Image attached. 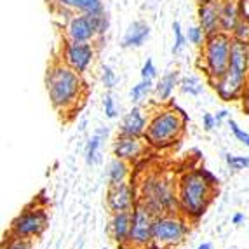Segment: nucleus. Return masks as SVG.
I'll use <instances>...</instances> for the list:
<instances>
[{
    "mask_svg": "<svg viewBox=\"0 0 249 249\" xmlns=\"http://www.w3.org/2000/svg\"><path fill=\"white\" fill-rule=\"evenodd\" d=\"M218 183L220 179L204 167H197L181 175L178 179L179 213L188 220H200L214 197Z\"/></svg>",
    "mask_w": 249,
    "mask_h": 249,
    "instance_id": "1",
    "label": "nucleus"
},
{
    "mask_svg": "<svg viewBox=\"0 0 249 249\" xmlns=\"http://www.w3.org/2000/svg\"><path fill=\"white\" fill-rule=\"evenodd\" d=\"M46 88L53 107L61 115L75 112L86 96V82L79 71L71 70L65 63H54L47 70Z\"/></svg>",
    "mask_w": 249,
    "mask_h": 249,
    "instance_id": "2",
    "label": "nucleus"
},
{
    "mask_svg": "<svg viewBox=\"0 0 249 249\" xmlns=\"http://www.w3.org/2000/svg\"><path fill=\"white\" fill-rule=\"evenodd\" d=\"M249 82V49L248 44L233 38L232 51H230V63L227 73L220 80L213 84L216 94L223 101L241 100L242 92Z\"/></svg>",
    "mask_w": 249,
    "mask_h": 249,
    "instance_id": "3",
    "label": "nucleus"
},
{
    "mask_svg": "<svg viewBox=\"0 0 249 249\" xmlns=\"http://www.w3.org/2000/svg\"><path fill=\"white\" fill-rule=\"evenodd\" d=\"M140 202L148 208L154 216L179 213L178 185L164 175H148L142 181L140 188Z\"/></svg>",
    "mask_w": 249,
    "mask_h": 249,
    "instance_id": "4",
    "label": "nucleus"
},
{
    "mask_svg": "<svg viewBox=\"0 0 249 249\" xmlns=\"http://www.w3.org/2000/svg\"><path fill=\"white\" fill-rule=\"evenodd\" d=\"M185 133V117L176 108H162L152 115L145 133L146 145L166 150L179 142Z\"/></svg>",
    "mask_w": 249,
    "mask_h": 249,
    "instance_id": "5",
    "label": "nucleus"
},
{
    "mask_svg": "<svg viewBox=\"0 0 249 249\" xmlns=\"http://www.w3.org/2000/svg\"><path fill=\"white\" fill-rule=\"evenodd\" d=\"M233 37L225 32L208 35V40L202 46L199 67L202 68L204 75L208 77L211 84L220 80L229 68L230 63V51H232Z\"/></svg>",
    "mask_w": 249,
    "mask_h": 249,
    "instance_id": "6",
    "label": "nucleus"
},
{
    "mask_svg": "<svg viewBox=\"0 0 249 249\" xmlns=\"http://www.w3.org/2000/svg\"><path fill=\"white\" fill-rule=\"evenodd\" d=\"M188 233V218L181 213L159 214L154 220V244L162 249L179 246Z\"/></svg>",
    "mask_w": 249,
    "mask_h": 249,
    "instance_id": "7",
    "label": "nucleus"
},
{
    "mask_svg": "<svg viewBox=\"0 0 249 249\" xmlns=\"http://www.w3.org/2000/svg\"><path fill=\"white\" fill-rule=\"evenodd\" d=\"M108 19L103 14H79L71 16L67 23V38L71 42H94L107 32Z\"/></svg>",
    "mask_w": 249,
    "mask_h": 249,
    "instance_id": "8",
    "label": "nucleus"
},
{
    "mask_svg": "<svg viewBox=\"0 0 249 249\" xmlns=\"http://www.w3.org/2000/svg\"><path fill=\"white\" fill-rule=\"evenodd\" d=\"M47 223H49V218H47L46 208L32 206V208H26L21 214L14 218L13 223H11V229H9V233L34 241V239L44 233V230L47 229Z\"/></svg>",
    "mask_w": 249,
    "mask_h": 249,
    "instance_id": "9",
    "label": "nucleus"
},
{
    "mask_svg": "<svg viewBox=\"0 0 249 249\" xmlns=\"http://www.w3.org/2000/svg\"><path fill=\"white\" fill-rule=\"evenodd\" d=\"M154 220L155 216L148 211V208L138 200L136 208L133 209V227H131V237H129V248H150V244L154 242Z\"/></svg>",
    "mask_w": 249,
    "mask_h": 249,
    "instance_id": "10",
    "label": "nucleus"
},
{
    "mask_svg": "<svg viewBox=\"0 0 249 249\" xmlns=\"http://www.w3.org/2000/svg\"><path fill=\"white\" fill-rule=\"evenodd\" d=\"M94 47L91 42H71L68 40L63 47V63L68 65L71 70L84 75L91 68L94 61Z\"/></svg>",
    "mask_w": 249,
    "mask_h": 249,
    "instance_id": "11",
    "label": "nucleus"
},
{
    "mask_svg": "<svg viewBox=\"0 0 249 249\" xmlns=\"http://www.w3.org/2000/svg\"><path fill=\"white\" fill-rule=\"evenodd\" d=\"M136 192L129 181L119 183V185H108L107 190V206L110 213H124L133 211L138 204Z\"/></svg>",
    "mask_w": 249,
    "mask_h": 249,
    "instance_id": "12",
    "label": "nucleus"
},
{
    "mask_svg": "<svg viewBox=\"0 0 249 249\" xmlns=\"http://www.w3.org/2000/svg\"><path fill=\"white\" fill-rule=\"evenodd\" d=\"M145 142L140 136H129V134L119 133L113 142V155L122 160L134 162L145 154Z\"/></svg>",
    "mask_w": 249,
    "mask_h": 249,
    "instance_id": "13",
    "label": "nucleus"
},
{
    "mask_svg": "<svg viewBox=\"0 0 249 249\" xmlns=\"http://www.w3.org/2000/svg\"><path fill=\"white\" fill-rule=\"evenodd\" d=\"M131 227H133V211L124 213H113L108 232L112 241L115 242L117 248L127 249L129 248V237H131Z\"/></svg>",
    "mask_w": 249,
    "mask_h": 249,
    "instance_id": "14",
    "label": "nucleus"
},
{
    "mask_svg": "<svg viewBox=\"0 0 249 249\" xmlns=\"http://www.w3.org/2000/svg\"><path fill=\"white\" fill-rule=\"evenodd\" d=\"M220 13L221 0H209L206 4H199V26L208 35L221 32Z\"/></svg>",
    "mask_w": 249,
    "mask_h": 249,
    "instance_id": "15",
    "label": "nucleus"
},
{
    "mask_svg": "<svg viewBox=\"0 0 249 249\" xmlns=\"http://www.w3.org/2000/svg\"><path fill=\"white\" fill-rule=\"evenodd\" d=\"M146 127H148V119H146V115L143 113L142 108L138 107V105H134V107L124 115V119H122L119 133L143 138L146 133Z\"/></svg>",
    "mask_w": 249,
    "mask_h": 249,
    "instance_id": "16",
    "label": "nucleus"
},
{
    "mask_svg": "<svg viewBox=\"0 0 249 249\" xmlns=\"http://www.w3.org/2000/svg\"><path fill=\"white\" fill-rule=\"evenodd\" d=\"M241 19H242L241 0H221V13H220L221 32L232 35L237 23Z\"/></svg>",
    "mask_w": 249,
    "mask_h": 249,
    "instance_id": "17",
    "label": "nucleus"
},
{
    "mask_svg": "<svg viewBox=\"0 0 249 249\" xmlns=\"http://www.w3.org/2000/svg\"><path fill=\"white\" fill-rule=\"evenodd\" d=\"M150 37V26L145 21H134L127 26L124 37H122V47L125 49H138L142 47Z\"/></svg>",
    "mask_w": 249,
    "mask_h": 249,
    "instance_id": "18",
    "label": "nucleus"
},
{
    "mask_svg": "<svg viewBox=\"0 0 249 249\" xmlns=\"http://www.w3.org/2000/svg\"><path fill=\"white\" fill-rule=\"evenodd\" d=\"M59 7L70 13H79V14H103V2L101 0H56Z\"/></svg>",
    "mask_w": 249,
    "mask_h": 249,
    "instance_id": "19",
    "label": "nucleus"
},
{
    "mask_svg": "<svg viewBox=\"0 0 249 249\" xmlns=\"http://www.w3.org/2000/svg\"><path fill=\"white\" fill-rule=\"evenodd\" d=\"M179 71L178 70H169L162 75L159 82L155 84V96L160 103L167 101L171 98V94L175 92L176 86H179Z\"/></svg>",
    "mask_w": 249,
    "mask_h": 249,
    "instance_id": "20",
    "label": "nucleus"
},
{
    "mask_svg": "<svg viewBox=\"0 0 249 249\" xmlns=\"http://www.w3.org/2000/svg\"><path fill=\"white\" fill-rule=\"evenodd\" d=\"M107 134H108V129L100 127L88 140V145H86V162H88V166H94V164H98V162L101 160L100 152H101V146H103Z\"/></svg>",
    "mask_w": 249,
    "mask_h": 249,
    "instance_id": "21",
    "label": "nucleus"
},
{
    "mask_svg": "<svg viewBox=\"0 0 249 249\" xmlns=\"http://www.w3.org/2000/svg\"><path fill=\"white\" fill-rule=\"evenodd\" d=\"M129 176V164L127 160L113 157L108 164V185H119L127 181Z\"/></svg>",
    "mask_w": 249,
    "mask_h": 249,
    "instance_id": "22",
    "label": "nucleus"
},
{
    "mask_svg": "<svg viewBox=\"0 0 249 249\" xmlns=\"http://www.w3.org/2000/svg\"><path fill=\"white\" fill-rule=\"evenodd\" d=\"M152 91H155V84L154 80H146L142 79L136 86H133L131 89V103L133 105H140L152 94Z\"/></svg>",
    "mask_w": 249,
    "mask_h": 249,
    "instance_id": "23",
    "label": "nucleus"
},
{
    "mask_svg": "<svg viewBox=\"0 0 249 249\" xmlns=\"http://www.w3.org/2000/svg\"><path fill=\"white\" fill-rule=\"evenodd\" d=\"M202 82H200L199 77L196 75H187V77H183L179 80V91L183 94H188V96H200L202 94Z\"/></svg>",
    "mask_w": 249,
    "mask_h": 249,
    "instance_id": "24",
    "label": "nucleus"
},
{
    "mask_svg": "<svg viewBox=\"0 0 249 249\" xmlns=\"http://www.w3.org/2000/svg\"><path fill=\"white\" fill-rule=\"evenodd\" d=\"M173 34H175V42H173V49H171V53L175 54H179L183 49H185V46H187V35L183 34V30H181V25H179L178 21H175L173 23Z\"/></svg>",
    "mask_w": 249,
    "mask_h": 249,
    "instance_id": "25",
    "label": "nucleus"
},
{
    "mask_svg": "<svg viewBox=\"0 0 249 249\" xmlns=\"http://www.w3.org/2000/svg\"><path fill=\"white\" fill-rule=\"evenodd\" d=\"M225 160H227V164H229L230 169H233V171L249 169V157H248V155H232V154H227V155H225Z\"/></svg>",
    "mask_w": 249,
    "mask_h": 249,
    "instance_id": "26",
    "label": "nucleus"
},
{
    "mask_svg": "<svg viewBox=\"0 0 249 249\" xmlns=\"http://www.w3.org/2000/svg\"><path fill=\"white\" fill-rule=\"evenodd\" d=\"M2 249H32V241L9 233V239L5 237L4 244H2Z\"/></svg>",
    "mask_w": 249,
    "mask_h": 249,
    "instance_id": "27",
    "label": "nucleus"
},
{
    "mask_svg": "<svg viewBox=\"0 0 249 249\" xmlns=\"http://www.w3.org/2000/svg\"><path fill=\"white\" fill-rule=\"evenodd\" d=\"M187 38L190 44H194L196 47H200L206 44V40H208V34H206L200 26H190L187 32Z\"/></svg>",
    "mask_w": 249,
    "mask_h": 249,
    "instance_id": "28",
    "label": "nucleus"
},
{
    "mask_svg": "<svg viewBox=\"0 0 249 249\" xmlns=\"http://www.w3.org/2000/svg\"><path fill=\"white\" fill-rule=\"evenodd\" d=\"M229 127H230V131H232L233 138H235L237 142H241L242 145L249 148V133H246L244 129L237 124L235 121H232V119H229Z\"/></svg>",
    "mask_w": 249,
    "mask_h": 249,
    "instance_id": "29",
    "label": "nucleus"
},
{
    "mask_svg": "<svg viewBox=\"0 0 249 249\" xmlns=\"http://www.w3.org/2000/svg\"><path fill=\"white\" fill-rule=\"evenodd\" d=\"M101 80H103L105 88H107L108 91H112V89L117 86V82H119V77H117V73L113 71L112 67L105 65V67H103V73H101Z\"/></svg>",
    "mask_w": 249,
    "mask_h": 249,
    "instance_id": "30",
    "label": "nucleus"
},
{
    "mask_svg": "<svg viewBox=\"0 0 249 249\" xmlns=\"http://www.w3.org/2000/svg\"><path fill=\"white\" fill-rule=\"evenodd\" d=\"M232 37L237 38V40H242V42H246V44H249V21L248 19L242 18V19L237 23Z\"/></svg>",
    "mask_w": 249,
    "mask_h": 249,
    "instance_id": "31",
    "label": "nucleus"
},
{
    "mask_svg": "<svg viewBox=\"0 0 249 249\" xmlns=\"http://www.w3.org/2000/svg\"><path fill=\"white\" fill-rule=\"evenodd\" d=\"M103 110H105V117H107V119H115V117L119 115V107H117L115 100H113V96L110 94V92L105 96Z\"/></svg>",
    "mask_w": 249,
    "mask_h": 249,
    "instance_id": "32",
    "label": "nucleus"
},
{
    "mask_svg": "<svg viewBox=\"0 0 249 249\" xmlns=\"http://www.w3.org/2000/svg\"><path fill=\"white\" fill-rule=\"evenodd\" d=\"M140 75H142V79H146V80H155V77H157V68H155L154 61L152 59H146L145 63H143L142 67V71H140Z\"/></svg>",
    "mask_w": 249,
    "mask_h": 249,
    "instance_id": "33",
    "label": "nucleus"
},
{
    "mask_svg": "<svg viewBox=\"0 0 249 249\" xmlns=\"http://www.w3.org/2000/svg\"><path fill=\"white\" fill-rule=\"evenodd\" d=\"M202 127L206 133H211L213 129L218 127V124H216V117L213 115V113H208V112H204L202 115Z\"/></svg>",
    "mask_w": 249,
    "mask_h": 249,
    "instance_id": "34",
    "label": "nucleus"
},
{
    "mask_svg": "<svg viewBox=\"0 0 249 249\" xmlns=\"http://www.w3.org/2000/svg\"><path fill=\"white\" fill-rule=\"evenodd\" d=\"M241 105H242V112H244L246 115H249V82L241 96Z\"/></svg>",
    "mask_w": 249,
    "mask_h": 249,
    "instance_id": "35",
    "label": "nucleus"
},
{
    "mask_svg": "<svg viewBox=\"0 0 249 249\" xmlns=\"http://www.w3.org/2000/svg\"><path fill=\"white\" fill-rule=\"evenodd\" d=\"M241 14L244 19L249 21V0H241Z\"/></svg>",
    "mask_w": 249,
    "mask_h": 249,
    "instance_id": "36",
    "label": "nucleus"
},
{
    "mask_svg": "<svg viewBox=\"0 0 249 249\" xmlns=\"http://www.w3.org/2000/svg\"><path fill=\"white\" fill-rule=\"evenodd\" d=\"M214 117H216V124L220 125L221 122L225 121V119H229V110H220V112L216 113Z\"/></svg>",
    "mask_w": 249,
    "mask_h": 249,
    "instance_id": "37",
    "label": "nucleus"
},
{
    "mask_svg": "<svg viewBox=\"0 0 249 249\" xmlns=\"http://www.w3.org/2000/svg\"><path fill=\"white\" fill-rule=\"evenodd\" d=\"M244 221H246L244 213H235V214L232 216V223H233V225H242Z\"/></svg>",
    "mask_w": 249,
    "mask_h": 249,
    "instance_id": "38",
    "label": "nucleus"
},
{
    "mask_svg": "<svg viewBox=\"0 0 249 249\" xmlns=\"http://www.w3.org/2000/svg\"><path fill=\"white\" fill-rule=\"evenodd\" d=\"M197 249H213V244L211 242H202V244L197 246Z\"/></svg>",
    "mask_w": 249,
    "mask_h": 249,
    "instance_id": "39",
    "label": "nucleus"
},
{
    "mask_svg": "<svg viewBox=\"0 0 249 249\" xmlns=\"http://www.w3.org/2000/svg\"><path fill=\"white\" fill-rule=\"evenodd\" d=\"M230 249H237V248H230Z\"/></svg>",
    "mask_w": 249,
    "mask_h": 249,
    "instance_id": "40",
    "label": "nucleus"
},
{
    "mask_svg": "<svg viewBox=\"0 0 249 249\" xmlns=\"http://www.w3.org/2000/svg\"><path fill=\"white\" fill-rule=\"evenodd\" d=\"M248 49H249V44H248Z\"/></svg>",
    "mask_w": 249,
    "mask_h": 249,
    "instance_id": "41",
    "label": "nucleus"
},
{
    "mask_svg": "<svg viewBox=\"0 0 249 249\" xmlns=\"http://www.w3.org/2000/svg\"><path fill=\"white\" fill-rule=\"evenodd\" d=\"M103 249H107V248H103Z\"/></svg>",
    "mask_w": 249,
    "mask_h": 249,
    "instance_id": "42",
    "label": "nucleus"
}]
</instances>
